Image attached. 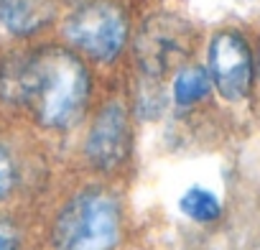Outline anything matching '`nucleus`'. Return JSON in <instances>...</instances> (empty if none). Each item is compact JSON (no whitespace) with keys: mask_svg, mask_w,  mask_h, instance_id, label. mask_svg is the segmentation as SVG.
I'll return each instance as SVG.
<instances>
[{"mask_svg":"<svg viewBox=\"0 0 260 250\" xmlns=\"http://www.w3.org/2000/svg\"><path fill=\"white\" fill-rule=\"evenodd\" d=\"M0 250H18V235L8 222H0Z\"/></svg>","mask_w":260,"mask_h":250,"instance_id":"11","label":"nucleus"},{"mask_svg":"<svg viewBox=\"0 0 260 250\" xmlns=\"http://www.w3.org/2000/svg\"><path fill=\"white\" fill-rule=\"evenodd\" d=\"M16 186V166L11 153L0 146V199H6Z\"/></svg>","mask_w":260,"mask_h":250,"instance_id":"10","label":"nucleus"},{"mask_svg":"<svg viewBox=\"0 0 260 250\" xmlns=\"http://www.w3.org/2000/svg\"><path fill=\"white\" fill-rule=\"evenodd\" d=\"M179 209H181L189 220H194V222H214V220L219 217V212H222V204H219V199H217L209 189H204V186H191V189H186V192L181 194Z\"/></svg>","mask_w":260,"mask_h":250,"instance_id":"9","label":"nucleus"},{"mask_svg":"<svg viewBox=\"0 0 260 250\" xmlns=\"http://www.w3.org/2000/svg\"><path fill=\"white\" fill-rule=\"evenodd\" d=\"M127 146H130V131H127L125 107L120 102H112L97 115L89 131L87 159L92 161L94 169L110 171L122 164V159L127 156Z\"/></svg>","mask_w":260,"mask_h":250,"instance_id":"5","label":"nucleus"},{"mask_svg":"<svg viewBox=\"0 0 260 250\" xmlns=\"http://www.w3.org/2000/svg\"><path fill=\"white\" fill-rule=\"evenodd\" d=\"M207 74L224 100L240 102L247 97L252 84V56L240 34L222 31L212 39Z\"/></svg>","mask_w":260,"mask_h":250,"instance_id":"4","label":"nucleus"},{"mask_svg":"<svg viewBox=\"0 0 260 250\" xmlns=\"http://www.w3.org/2000/svg\"><path fill=\"white\" fill-rule=\"evenodd\" d=\"M176 54H179V41L169 31V26L161 23V21L148 23L143 36L138 39V61H141V67L151 77H158L171 67Z\"/></svg>","mask_w":260,"mask_h":250,"instance_id":"6","label":"nucleus"},{"mask_svg":"<svg viewBox=\"0 0 260 250\" xmlns=\"http://www.w3.org/2000/svg\"><path fill=\"white\" fill-rule=\"evenodd\" d=\"M0 92L11 102L28 105L41 125L64 131L87 105L89 77L74 54L44 49L34 56L11 59L0 72Z\"/></svg>","mask_w":260,"mask_h":250,"instance_id":"1","label":"nucleus"},{"mask_svg":"<svg viewBox=\"0 0 260 250\" xmlns=\"http://www.w3.org/2000/svg\"><path fill=\"white\" fill-rule=\"evenodd\" d=\"M51 0H0V23L16 36L39 31L51 21Z\"/></svg>","mask_w":260,"mask_h":250,"instance_id":"7","label":"nucleus"},{"mask_svg":"<svg viewBox=\"0 0 260 250\" xmlns=\"http://www.w3.org/2000/svg\"><path fill=\"white\" fill-rule=\"evenodd\" d=\"M69 41L97 61H110L125 44V18L110 3H89L67 23Z\"/></svg>","mask_w":260,"mask_h":250,"instance_id":"3","label":"nucleus"},{"mask_svg":"<svg viewBox=\"0 0 260 250\" xmlns=\"http://www.w3.org/2000/svg\"><path fill=\"white\" fill-rule=\"evenodd\" d=\"M120 240V207L102 189L77 194L56 217L54 250H115Z\"/></svg>","mask_w":260,"mask_h":250,"instance_id":"2","label":"nucleus"},{"mask_svg":"<svg viewBox=\"0 0 260 250\" xmlns=\"http://www.w3.org/2000/svg\"><path fill=\"white\" fill-rule=\"evenodd\" d=\"M209 87H212V79H209L207 69H202V67H186L174 79V100L181 107L194 105V102H199V100H204L209 95Z\"/></svg>","mask_w":260,"mask_h":250,"instance_id":"8","label":"nucleus"}]
</instances>
